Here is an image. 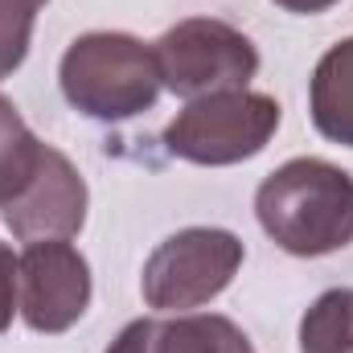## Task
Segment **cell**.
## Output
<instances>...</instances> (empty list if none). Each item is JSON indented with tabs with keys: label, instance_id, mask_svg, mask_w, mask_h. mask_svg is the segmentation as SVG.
Masks as SVG:
<instances>
[{
	"label": "cell",
	"instance_id": "3",
	"mask_svg": "<svg viewBox=\"0 0 353 353\" xmlns=\"http://www.w3.org/2000/svg\"><path fill=\"white\" fill-rule=\"evenodd\" d=\"M279 103L259 90H218L205 99H189L176 119L165 128V148L176 161L226 169L259 157L279 132Z\"/></svg>",
	"mask_w": 353,
	"mask_h": 353
},
{
	"label": "cell",
	"instance_id": "14",
	"mask_svg": "<svg viewBox=\"0 0 353 353\" xmlns=\"http://www.w3.org/2000/svg\"><path fill=\"white\" fill-rule=\"evenodd\" d=\"M271 4H279L283 12H296V17H316V12L333 8L337 0H271Z\"/></svg>",
	"mask_w": 353,
	"mask_h": 353
},
{
	"label": "cell",
	"instance_id": "11",
	"mask_svg": "<svg viewBox=\"0 0 353 353\" xmlns=\"http://www.w3.org/2000/svg\"><path fill=\"white\" fill-rule=\"evenodd\" d=\"M300 353H353V288H329L300 321Z\"/></svg>",
	"mask_w": 353,
	"mask_h": 353
},
{
	"label": "cell",
	"instance_id": "2",
	"mask_svg": "<svg viewBox=\"0 0 353 353\" xmlns=\"http://www.w3.org/2000/svg\"><path fill=\"white\" fill-rule=\"evenodd\" d=\"M66 103L99 123H123L152 111L161 94V70L152 46L119 29H94L66 46L58 62Z\"/></svg>",
	"mask_w": 353,
	"mask_h": 353
},
{
	"label": "cell",
	"instance_id": "5",
	"mask_svg": "<svg viewBox=\"0 0 353 353\" xmlns=\"http://www.w3.org/2000/svg\"><path fill=\"white\" fill-rule=\"evenodd\" d=\"M243 259L247 247L234 230L185 226L148 255L140 275L144 304L157 312H193L230 288Z\"/></svg>",
	"mask_w": 353,
	"mask_h": 353
},
{
	"label": "cell",
	"instance_id": "10",
	"mask_svg": "<svg viewBox=\"0 0 353 353\" xmlns=\"http://www.w3.org/2000/svg\"><path fill=\"white\" fill-rule=\"evenodd\" d=\"M41 157H46V144L33 136L25 115L0 94V205L12 201L33 181Z\"/></svg>",
	"mask_w": 353,
	"mask_h": 353
},
{
	"label": "cell",
	"instance_id": "1",
	"mask_svg": "<svg viewBox=\"0 0 353 353\" xmlns=\"http://www.w3.org/2000/svg\"><path fill=\"white\" fill-rule=\"evenodd\" d=\"M263 234L296 259H321L353 243V176L321 157H296L255 189Z\"/></svg>",
	"mask_w": 353,
	"mask_h": 353
},
{
	"label": "cell",
	"instance_id": "9",
	"mask_svg": "<svg viewBox=\"0 0 353 353\" xmlns=\"http://www.w3.org/2000/svg\"><path fill=\"white\" fill-rule=\"evenodd\" d=\"M308 111L325 140L353 148V37H341L321 54L308 83Z\"/></svg>",
	"mask_w": 353,
	"mask_h": 353
},
{
	"label": "cell",
	"instance_id": "4",
	"mask_svg": "<svg viewBox=\"0 0 353 353\" xmlns=\"http://www.w3.org/2000/svg\"><path fill=\"white\" fill-rule=\"evenodd\" d=\"M152 58L161 70V87L176 99H205L218 90H247L259 74L255 41L218 21V17H185L152 41Z\"/></svg>",
	"mask_w": 353,
	"mask_h": 353
},
{
	"label": "cell",
	"instance_id": "7",
	"mask_svg": "<svg viewBox=\"0 0 353 353\" xmlns=\"http://www.w3.org/2000/svg\"><path fill=\"white\" fill-rule=\"evenodd\" d=\"M87 181L74 169L66 152L46 144V157L37 165L33 181L0 205L4 226L21 243H46V239H74L87 222Z\"/></svg>",
	"mask_w": 353,
	"mask_h": 353
},
{
	"label": "cell",
	"instance_id": "8",
	"mask_svg": "<svg viewBox=\"0 0 353 353\" xmlns=\"http://www.w3.org/2000/svg\"><path fill=\"white\" fill-rule=\"evenodd\" d=\"M107 353H255L247 333L218 312H173L165 321L140 316L119 329Z\"/></svg>",
	"mask_w": 353,
	"mask_h": 353
},
{
	"label": "cell",
	"instance_id": "12",
	"mask_svg": "<svg viewBox=\"0 0 353 353\" xmlns=\"http://www.w3.org/2000/svg\"><path fill=\"white\" fill-rule=\"evenodd\" d=\"M50 0H0V79L21 70L33 41V21Z\"/></svg>",
	"mask_w": 353,
	"mask_h": 353
},
{
	"label": "cell",
	"instance_id": "13",
	"mask_svg": "<svg viewBox=\"0 0 353 353\" xmlns=\"http://www.w3.org/2000/svg\"><path fill=\"white\" fill-rule=\"evenodd\" d=\"M17 255H12V247L8 243H0V333L12 325V316L21 312L17 308Z\"/></svg>",
	"mask_w": 353,
	"mask_h": 353
},
{
	"label": "cell",
	"instance_id": "6",
	"mask_svg": "<svg viewBox=\"0 0 353 353\" xmlns=\"http://www.w3.org/2000/svg\"><path fill=\"white\" fill-rule=\"evenodd\" d=\"M90 263L66 239L29 243L17 263V308L33 333H66L90 308Z\"/></svg>",
	"mask_w": 353,
	"mask_h": 353
}]
</instances>
